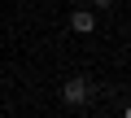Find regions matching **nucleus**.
Returning a JSON list of instances; mask_svg holds the SVG:
<instances>
[{
  "mask_svg": "<svg viewBox=\"0 0 131 118\" xmlns=\"http://www.w3.org/2000/svg\"><path fill=\"white\" fill-rule=\"evenodd\" d=\"M122 118H131V105H127V109H122Z\"/></svg>",
  "mask_w": 131,
  "mask_h": 118,
  "instance_id": "20e7f679",
  "label": "nucleus"
},
{
  "mask_svg": "<svg viewBox=\"0 0 131 118\" xmlns=\"http://www.w3.org/2000/svg\"><path fill=\"white\" fill-rule=\"evenodd\" d=\"M96 5H101V9H105V5H114V0H96Z\"/></svg>",
  "mask_w": 131,
  "mask_h": 118,
  "instance_id": "7ed1b4c3",
  "label": "nucleus"
},
{
  "mask_svg": "<svg viewBox=\"0 0 131 118\" xmlns=\"http://www.w3.org/2000/svg\"><path fill=\"white\" fill-rule=\"evenodd\" d=\"M70 26H74V31H79V35H88V31H92V26H96V18H92V13H88V9H79V13H74V18H70Z\"/></svg>",
  "mask_w": 131,
  "mask_h": 118,
  "instance_id": "f03ea898",
  "label": "nucleus"
},
{
  "mask_svg": "<svg viewBox=\"0 0 131 118\" xmlns=\"http://www.w3.org/2000/svg\"><path fill=\"white\" fill-rule=\"evenodd\" d=\"M61 96H66V105H83L88 101V79H70L61 88Z\"/></svg>",
  "mask_w": 131,
  "mask_h": 118,
  "instance_id": "f257e3e1",
  "label": "nucleus"
}]
</instances>
